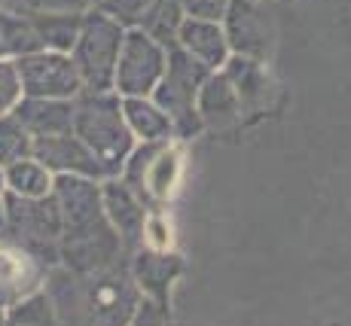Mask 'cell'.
I'll return each mask as SVG.
<instances>
[{
	"label": "cell",
	"mask_w": 351,
	"mask_h": 326,
	"mask_svg": "<svg viewBox=\"0 0 351 326\" xmlns=\"http://www.w3.org/2000/svg\"><path fill=\"white\" fill-rule=\"evenodd\" d=\"M0 326H19V323H16V321H10V317L3 314V321H0Z\"/></svg>",
	"instance_id": "obj_33"
},
{
	"label": "cell",
	"mask_w": 351,
	"mask_h": 326,
	"mask_svg": "<svg viewBox=\"0 0 351 326\" xmlns=\"http://www.w3.org/2000/svg\"><path fill=\"white\" fill-rule=\"evenodd\" d=\"M186 22V3L184 0H153V6L144 12V18L138 22V28L150 34L156 43L168 46L178 43V31Z\"/></svg>",
	"instance_id": "obj_22"
},
{
	"label": "cell",
	"mask_w": 351,
	"mask_h": 326,
	"mask_svg": "<svg viewBox=\"0 0 351 326\" xmlns=\"http://www.w3.org/2000/svg\"><path fill=\"white\" fill-rule=\"evenodd\" d=\"M125 28L101 12L98 6L83 12L77 43L71 49V58L80 71L83 89L89 92H113V73H117L119 49H123Z\"/></svg>",
	"instance_id": "obj_2"
},
{
	"label": "cell",
	"mask_w": 351,
	"mask_h": 326,
	"mask_svg": "<svg viewBox=\"0 0 351 326\" xmlns=\"http://www.w3.org/2000/svg\"><path fill=\"white\" fill-rule=\"evenodd\" d=\"M6 3H10V0H0V6H6Z\"/></svg>",
	"instance_id": "obj_35"
},
{
	"label": "cell",
	"mask_w": 351,
	"mask_h": 326,
	"mask_svg": "<svg viewBox=\"0 0 351 326\" xmlns=\"http://www.w3.org/2000/svg\"><path fill=\"white\" fill-rule=\"evenodd\" d=\"M165 46L141 28H125L117 73H113V92L119 98H150L165 73Z\"/></svg>",
	"instance_id": "obj_5"
},
{
	"label": "cell",
	"mask_w": 351,
	"mask_h": 326,
	"mask_svg": "<svg viewBox=\"0 0 351 326\" xmlns=\"http://www.w3.org/2000/svg\"><path fill=\"white\" fill-rule=\"evenodd\" d=\"M208 73L211 71L205 64H199L195 58H190L180 46H168L165 73H162L159 86L153 89L150 98L168 113V119L174 125V138H195V134L205 131L199 110H195V101H199V89L208 79Z\"/></svg>",
	"instance_id": "obj_3"
},
{
	"label": "cell",
	"mask_w": 351,
	"mask_h": 326,
	"mask_svg": "<svg viewBox=\"0 0 351 326\" xmlns=\"http://www.w3.org/2000/svg\"><path fill=\"white\" fill-rule=\"evenodd\" d=\"M34 49H40V40L28 16L0 6V61H16Z\"/></svg>",
	"instance_id": "obj_23"
},
{
	"label": "cell",
	"mask_w": 351,
	"mask_h": 326,
	"mask_svg": "<svg viewBox=\"0 0 351 326\" xmlns=\"http://www.w3.org/2000/svg\"><path fill=\"white\" fill-rule=\"evenodd\" d=\"M19 79H22L25 98H64L73 101L83 92V79L73 64L71 52L56 49H34L28 55L16 58Z\"/></svg>",
	"instance_id": "obj_7"
},
{
	"label": "cell",
	"mask_w": 351,
	"mask_h": 326,
	"mask_svg": "<svg viewBox=\"0 0 351 326\" xmlns=\"http://www.w3.org/2000/svg\"><path fill=\"white\" fill-rule=\"evenodd\" d=\"M86 12V10H83ZM83 12L80 10H40L28 6V22L40 40V49H56V52H71L77 43L80 25H83Z\"/></svg>",
	"instance_id": "obj_18"
},
{
	"label": "cell",
	"mask_w": 351,
	"mask_h": 326,
	"mask_svg": "<svg viewBox=\"0 0 351 326\" xmlns=\"http://www.w3.org/2000/svg\"><path fill=\"white\" fill-rule=\"evenodd\" d=\"M180 177H184V149L168 140L159 147L144 174V195H150L153 201H168L178 192Z\"/></svg>",
	"instance_id": "obj_20"
},
{
	"label": "cell",
	"mask_w": 351,
	"mask_h": 326,
	"mask_svg": "<svg viewBox=\"0 0 351 326\" xmlns=\"http://www.w3.org/2000/svg\"><path fill=\"white\" fill-rule=\"evenodd\" d=\"M0 192H6V174H3V165H0Z\"/></svg>",
	"instance_id": "obj_32"
},
{
	"label": "cell",
	"mask_w": 351,
	"mask_h": 326,
	"mask_svg": "<svg viewBox=\"0 0 351 326\" xmlns=\"http://www.w3.org/2000/svg\"><path fill=\"white\" fill-rule=\"evenodd\" d=\"M0 223H3V192H0Z\"/></svg>",
	"instance_id": "obj_34"
},
{
	"label": "cell",
	"mask_w": 351,
	"mask_h": 326,
	"mask_svg": "<svg viewBox=\"0 0 351 326\" xmlns=\"http://www.w3.org/2000/svg\"><path fill=\"white\" fill-rule=\"evenodd\" d=\"M180 49L186 52L190 58H195L199 64H205L208 71H220V67L229 61V43H226V34L220 22H205V18H190L180 25L178 31V43Z\"/></svg>",
	"instance_id": "obj_14"
},
{
	"label": "cell",
	"mask_w": 351,
	"mask_h": 326,
	"mask_svg": "<svg viewBox=\"0 0 351 326\" xmlns=\"http://www.w3.org/2000/svg\"><path fill=\"white\" fill-rule=\"evenodd\" d=\"M123 116L128 131L141 144H165L174 140V125L168 113L153 98H123Z\"/></svg>",
	"instance_id": "obj_19"
},
{
	"label": "cell",
	"mask_w": 351,
	"mask_h": 326,
	"mask_svg": "<svg viewBox=\"0 0 351 326\" xmlns=\"http://www.w3.org/2000/svg\"><path fill=\"white\" fill-rule=\"evenodd\" d=\"M141 241L150 250H171L174 247V226L165 214H147Z\"/></svg>",
	"instance_id": "obj_28"
},
{
	"label": "cell",
	"mask_w": 351,
	"mask_h": 326,
	"mask_svg": "<svg viewBox=\"0 0 351 326\" xmlns=\"http://www.w3.org/2000/svg\"><path fill=\"white\" fill-rule=\"evenodd\" d=\"M22 3H31V0H22Z\"/></svg>",
	"instance_id": "obj_36"
},
{
	"label": "cell",
	"mask_w": 351,
	"mask_h": 326,
	"mask_svg": "<svg viewBox=\"0 0 351 326\" xmlns=\"http://www.w3.org/2000/svg\"><path fill=\"white\" fill-rule=\"evenodd\" d=\"M141 201L144 199H141L132 186H125L119 177L101 180V205H104V214H107V220H110V226L123 238V247L138 244L141 235H144L147 208L141 205Z\"/></svg>",
	"instance_id": "obj_12"
},
{
	"label": "cell",
	"mask_w": 351,
	"mask_h": 326,
	"mask_svg": "<svg viewBox=\"0 0 351 326\" xmlns=\"http://www.w3.org/2000/svg\"><path fill=\"white\" fill-rule=\"evenodd\" d=\"M3 174H6V192L12 195H22V199H46V195H52L56 174L34 155L22 162H12L10 168H3Z\"/></svg>",
	"instance_id": "obj_21"
},
{
	"label": "cell",
	"mask_w": 351,
	"mask_h": 326,
	"mask_svg": "<svg viewBox=\"0 0 351 326\" xmlns=\"http://www.w3.org/2000/svg\"><path fill=\"white\" fill-rule=\"evenodd\" d=\"M195 110H199L202 128H211V131H223V128L241 122V104L239 95H235L232 83L226 79L223 71H211L208 79L199 89V101H195Z\"/></svg>",
	"instance_id": "obj_13"
},
{
	"label": "cell",
	"mask_w": 351,
	"mask_h": 326,
	"mask_svg": "<svg viewBox=\"0 0 351 326\" xmlns=\"http://www.w3.org/2000/svg\"><path fill=\"white\" fill-rule=\"evenodd\" d=\"M73 134L95 153V159L117 177L125 155L138 144L128 131L123 116V98L117 92H89L83 89L73 98Z\"/></svg>",
	"instance_id": "obj_1"
},
{
	"label": "cell",
	"mask_w": 351,
	"mask_h": 326,
	"mask_svg": "<svg viewBox=\"0 0 351 326\" xmlns=\"http://www.w3.org/2000/svg\"><path fill=\"white\" fill-rule=\"evenodd\" d=\"M186 16L190 18H205V22H220L226 12V6L232 0H184Z\"/></svg>",
	"instance_id": "obj_30"
},
{
	"label": "cell",
	"mask_w": 351,
	"mask_h": 326,
	"mask_svg": "<svg viewBox=\"0 0 351 326\" xmlns=\"http://www.w3.org/2000/svg\"><path fill=\"white\" fill-rule=\"evenodd\" d=\"M3 223L19 238L16 244L28 247L40 262L46 260V250L58 253V238H62V210L56 199H22V195L3 192Z\"/></svg>",
	"instance_id": "obj_6"
},
{
	"label": "cell",
	"mask_w": 351,
	"mask_h": 326,
	"mask_svg": "<svg viewBox=\"0 0 351 326\" xmlns=\"http://www.w3.org/2000/svg\"><path fill=\"white\" fill-rule=\"evenodd\" d=\"M34 159L43 162L52 174H77V177H89V180L110 177L107 168L95 159V153H92L73 131L37 138L34 140Z\"/></svg>",
	"instance_id": "obj_11"
},
{
	"label": "cell",
	"mask_w": 351,
	"mask_h": 326,
	"mask_svg": "<svg viewBox=\"0 0 351 326\" xmlns=\"http://www.w3.org/2000/svg\"><path fill=\"white\" fill-rule=\"evenodd\" d=\"M34 155V138L12 113L0 116V165L10 168L12 162H22Z\"/></svg>",
	"instance_id": "obj_24"
},
{
	"label": "cell",
	"mask_w": 351,
	"mask_h": 326,
	"mask_svg": "<svg viewBox=\"0 0 351 326\" xmlns=\"http://www.w3.org/2000/svg\"><path fill=\"white\" fill-rule=\"evenodd\" d=\"M128 326H171V311H168L165 302H156V299L144 296Z\"/></svg>",
	"instance_id": "obj_29"
},
{
	"label": "cell",
	"mask_w": 351,
	"mask_h": 326,
	"mask_svg": "<svg viewBox=\"0 0 351 326\" xmlns=\"http://www.w3.org/2000/svg\"><path fill=\"white\" fill-rule=\"evenodd\" d=\"M52 199L62 210V235H92L113 229L101 205V180L56 174Z\"/></svg>",
	"instance_id": "obj_8"
},
{
	"label": "cell",
	"mask_w": 351,
	"mask_h": 326,
	"mask_svg": "<svg viewBox=\"0 0 351 326\" xmlns=\"http://www.w3.org/2000/svg\"><path fill=\"white\" fill-rule=\"evenodd\" d=\"M12 116L25 125V131L37 138H49V134H64L73 128V101L64 98H25L16 104Z\"/></svg>",
	"instance_id": "obj_16"
},
{
	"label": "cell",
	"mask_w": 351,
	"mask_h": 326,
	"mask_svg": "<svg viewBox=\"0 0 351 326\" xmlns=\"http://www.w3.org/2000/svg\"><path fill=\"white\" fill-rule=\"evenodd\" d=\"M95 6L101 12H107L110 18H117L123 28H138V22L153 6V0H101Z\"/></svg>",
	"instance_id": "obj_26"
},
{
	"label": "cell",
	"mask_w": 351,
	"mask_h": 326,
	"mask_svg": "<svg viewBox=\"0 0 351 326\" xmlns=\"http://www.w3.org/2000/svg\"><path fill=\"white\" fill-rule=\"evenodd\" d=\"M101 0H31V6H40V10H92Z\"/></svg>",
	"instance_id": "obj_31"
},
{
	"label": "cell",
	"mask_w": 351,
	"mask_h": 326,
	"mask_svg": "<svg viewBox=\"0 0 351 326\" xmlns=\"http://www.w3.org/2000/svg\"><path fill=\"white\" fill-rule=\"evenodd\" d=\"M223 34L232 55L241 58H254V61H266L269 52L275 46V28L272 18L256 6V0H232L226 6L223 18Z\"/></svg>",
	"instance_id": "obj_9"
},
{
	"label": "cell",
	"mask_w": 351,
	"mask_h": 326,
	"mask_svg": "<svg viewBox=\"0 0 351 326\" xmlns=\"http://www.w3.org/2000/svg\"><path fill=\"white\" fill-rule=\"evenodd\" d=\"M19 101H22V79L16 61H0V116L16 110Z\"/></svg>",
	"instance_id": "obj_27"
},
{
	"label": "cell",
	"mask_w": 351,
	"mask_h": 326,
	"mask_svg": "<svg viewBox=\"0 0 351 326\" xmlns=\"http://www.w3.org/2000/svg\"><path fill=\"white\" fill-rule=\"evenodd\" d=\"M220 71L226 73V79L232 83L235 95H239L241 116H247L251 110H266V104L272 101V79H269L266 61L229 55V61Z\"/></svg>",
	"instance_id": "obj_15"
},
{
	"label": "cell",
	"mask_w": 351,
	"mask_h": 326,
	"mask_svg": "<svg viewBox=\"0 0 351 326\" xmlns=\"http://www.w3.org/2000/svg\"><path fill=\"white\" fill-rule=\"evenodd\" d=\"M46 268L28 247L16 241H0V311L16 308L28 296L40 293Z\"/></svg>",
	"instance_id": "obj_10"
},
{
	"label": "cell",
	"mask_w": 351,
	"mask_h": 326,
	"mask_svg": "<svg viewBox=\"0 0 351 326\" xmlns=\"http://www.w3.org/2000/svg\"><path fill=\"white\" fill-rule=\"evenodd\" d=\"M144 293L138 290L132 271L110 266L86 275L83 284V326H128Z\"/></svg>",
	"instance_id": "obj_4"
},
{
	"label": "cell",
	"mask_w": 351,
	"mask_h": 326,
	"mask_svg": "<svg viewBox=\"0 0 351 326\" xmlns=\"http://www.w3.org/2000/svg\"><path fill=\"white\" fill-rule=\"evenodd\" d=\"M180 268H184V262H180V256H174L171 250L144 247V250L134 253L132 277H134V284H138V290L144 296L168 305V290H171L174 277L180 275Z\"/></svg>",
	"instance_id": "obj_17"
},
{
	"label": "cell",
	"mask_w": 351,
	"mask_h": 326,
	"mask_svg": "<svg viewBox=\"0 0 351 326\" xmlns=\"http://www.w3.org/2000/svg\"><path fill=\"white\" fill-rule=\"evenodd\" d=\"M6 317L10 321H16L19 326H62L56 317V311H52V302L46 293H34L28 296L25 302H19L16 308L6 311Z\"/></svg>",
	"instance_id": "obj_25"
}]
</instances>
